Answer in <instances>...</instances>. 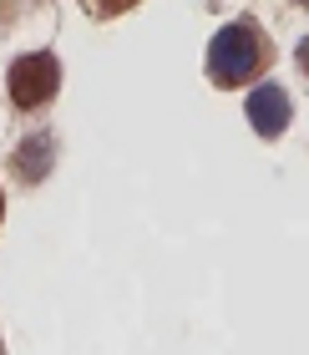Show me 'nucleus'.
I'll use <instances>...</instances> for the list:
<instances>
[{"label":"nucleus","instance_id":"obj_7","mask_svg":"<svg viewBox=\"0 0 309 355\" xmlns=\"http://www.w3.org/2000/svg\"><path fill=\"white\" fill-rule=\"evenodd\" d=\"M299 6H309V0H299Z\"/></svg>","mask_w":309,"mask_h":355},{"label":"nucleus","instance_id":"obj_8","mask_svg":"<svg viewBox=\"0 0 309 355\" xmlns=\"http://www.w3.org/2000/svg\"><path fill=\"white\" fill-rule=\"evenodd\" d=\"M0 208H6V198H0Z\"/></svg>","mask_w":309,"mask_h":355},{"label":"nucleus","instance_id":"obj_1","mask_svg":"<svg viewBox=\"0 0 309 355\" xmlns=\"http://www.w3.org/2000/svg\"><path fill=\"white\" fill-rule=\"evenodd\" d=\"M269 36L258 31L254 21H233V26H223L213 46H208V76H213L218 87H243V82H254L258 71L269 67Z\"/></svg>","mask_w":309,"mask_h":355},{"label":"nucleus","instance_id":"obj_3","mask_svg":"<svg viewBox=\"0 0 309 355\" xmlns=\"http://www.w3.org/2000/svg\"><path fill=\"white\" fill-rule=\"evenodd\" d=\"M249 122H254V132L258 137H279L284 127H289V96L279 82H264V87H254L249 92Z\"/></svg>","mask_w":309,"mask_h":355},{"label":"nucleus","instance_id":"obj_2","mask_svg":"<svg viewBox=\"0 0 309 355\" xmlns=\"http://www.w3.org/2000/svg\"><path fill=\"white\" fill-rule=\"evenodd\" d=\"M6 87H10V102L21 107V112H36V107L51 102L56 87H61V61L51 51H30L21 61H10Z\"/></svg>","mask_w":309,"mask_h":355},{"label":"nucleus","instance_id":"obj_5","mask_svg":"<svg viewBox=\"0 0 309 355\" xmlns=\"http://www.w3.org/2000/svg\"><path fill=\"white\" fill-rule=\"evenodd\" d=\"M127 6H137V0H91V15H122Z\"/></svg>","mask_w":309,"mask_h":355},{"label":"nucleus","instance_id":"obj_4","mask_svg":"<svg viewBox=\"0 0 309 355\" xmlns=\"http://www.w3.org/2000/svg\"><path fill=\"white\" fill-rule=\"evenodd\" d=\"M51 163H56V137L51 132H30L21 148H15V168H21L26 183H41V178L51 173Z\"/></svg>","mask_w":309,"mask_h":355},{"label":"nucleus","instance_id":"obj_6","mask_svg":"<svg viewBox=\"0 0 309 355\" xmlns=\"http://www.w3.org/2000/svg\"><path fill=\"white\" fill-rule=\"evenodd\" d=\"M299 67H304V76H309V41H299Z\"/></svg>","mask_w":309,"mask_h":355}]
</instances>
